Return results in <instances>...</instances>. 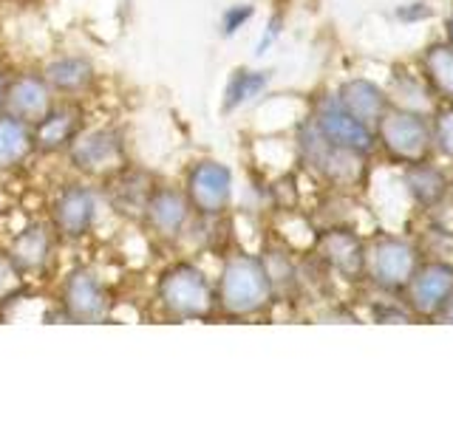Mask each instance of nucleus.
<instances>
[{
  "mask_svg": "<svg viewBox=\"0 0 453 424\" xmlns=\"http://www.w3.org/2000/svg\"><path fill=\"white\" fill-rule=\"evenodd\" d=\"M273 300H275V283L264 258L238 252L224 261L216 283V303L224 314L255 317Z\"/></svg>",
  "mask_w": 453,
  "mask_h": 424,
  "instance_id": "obj_1",
  "label": "nucleus"
},
{
  "mask_svg": "<svg viewBox=\"0 0 453 424\" xmlns=\"http://www.w3.org/2000/svg\"><path fill=\"white\" fill-rule=\"evenodd\" d=\"M377 148L388 159L400 164H414L425 162L434 155V133H431V119L422 117L419 110L388 105L386 113L374 125Z\"/></svg>",
  "mask_w": 453,
  "mask_h": 424,
  "instance_id": "obj_2",
  "label": "nucleus"
},
{
  "mask_svg": "<svg viewBox=\"0 0 453 424\" xmlns=\"http://www.w3.org/2000/svg\"><path fill=\"white\" fill-rule=\"evenodd\" d=\"M162 308L176 320H198L207 317L216 306V286L207 280V275L193 263H173L167 266L159 286H156Z\"/></svg>",
  "mask_w": 453,
  "mask_h": 424,
  "instance_id": "obj_3",
  "label": "nucleus"
},
{
  "mask_svg": "<svg viewBox=\"0 0 453 424\" xmlns=\"http://www.w3.org/2000/svg\"><path fill=\"white\" fill-rule=\"evenodd\" d=\"M419 261L422 254L414 240L400 235H377L365 244L363 277H368V283L380 292L400 294Z\"/></svg>",
  "mask_w": 453,
  "mask_h": 424,
  "instance_id": "obj_4",
  "label": "nucleus"
},
{
  "mask_svg": "<svg viewBox=\"0 0 453 424\" xmlns=\"http://www.w3.org/2000/svg\"><path fill=\"white\" fill-rule=\"evenodd\" d=\"M403 306L419 320H439L453 297V263L448 261H419L414 275L405 283Z\"/></svg>",
  "mask_w": 453,
  "mask_h": 424,
  "instance_id": "obj_5",
  "label": "nucleus"
},
{
  "mask_svg": "<svg viewBox=\"0 0 453 424\" xmlns=\"http://www.w3.org/2000/svg\"><path fill=\"white\" fill-rule=\"evenodd\" d=\"M311 127L320 133L323 141H329L332 148H340V150L368 155L377 148L374 127L360 122L357 117H351L334 96H326L318 102L315 117H311Z\"/></svg>",
  "mask_w": 453,
  "mask_h": 424,
  "instance_id": "obj_6",
  "label": "nucleus"
},
{
  "mask_svg": "<svg viewBox=\"0 0 453 424\" xmlns=\"http://www.w3.org/2000/svg\"><path fill=\"white\" fill-rule=\"evenodd\" d=\"M68 159L74 170L85 176H113L127 167V150L119 131L99 127V131L80 133L68 145Z\"/></svg>",
  "mask_w": 453,
  "mask_h": 424,
  "instance_id": "obj_7",
  "label": "nucleus"
},
{
  "mask_svg": "<svg viewBox=\"0 0 453 424\" xmlns=\"http://www.w3.org/2000/svg\"><path fill=\"white\" fill-rule=\"evenodd\" d=\"M190 207L204 218H219L233 201V173L221 162L204 159L190 167L188 184H184Z\"/></svg>",
  "mask_w": 453,
  "mask_h": 424,
  "instance_id": "obj_8",
  "label": "nucleus"
},
{
  "mask_svg": "<svg viewBox=\"0 0 453 424\" xmlns=\"http://www.w3.org/2000/svg\"><path fill=\"white\" fill-rule=\"evenodd\" d=\"M111 297L94 272L74 269L63 283V311L74 322H103L108 317Z\"/></svg>",
  "mask_w": 453,
  "mask_h": 424,
  "instance_id": "obj_9",
  "label": "nucleus"
},
{
  "mask_svg": "<svg viewBox=\"0 0 453 424\" xmlns=\"http://www.w3.org/2000/svg\"><path fill=\"white\" fill-rule=\"evenodd\" d=\"M54 230L68 240H80L91 232L96 221V195L85 184H68L54 198Z\"/></svg>",
  "mask_w": 453,
  "mask_h": 424,
  "instance_id": "obj_10",
  "label": "nucleus"
},
{
  "mask_svg": "<svg viewBox=\"0 0 453 424\" xmlns=\"http://www.w3.org/2000/svg\"><path fill=\"white\" fill-rule=\"evenodd\" d=\"M190 212L193 207L181 190L153 187L145 201V209H142V218L153 230V235H159L162 240H176L184 232V226H188Z\"/></svg>",
  "mask_w": 453,
  "mask_h": 424,
  "instance_id": "obj_11",
  "label": "nucleus"
},
{
  "mask_svg": "<svg viewBox=\"0 0 453 424\" xmlns=\"http://www.w3.org/2000/svg\"><path fill=\"white\" fill-rule=\"evenodd\" d=\"M54 108V91L42 74H20L6 82L4 110L23 119L26 125L40 122Z\"/></svg>",
  "mask_w": 453,
  "mask_h": 424,
  "instance_id": "obj_12",
  "label": "nucleus"
},
{
  "mask_svg": "<svg viewBox=\"0 0 453 424\" xmlns=\"http://www.w3.org/2000/svg\"><path fill=\"white\" fill-rule=\"evenodd\" d=\"M320 254L340 277L360 280L365 269V244L349 230H329L320 238Z\"/></svg>",
  "mask_w": 453,
  "mask_h": 424,
  "instance_id": "obj_13",
  "label": "nucleus"
},
{
  "mask_svg": "<svg viewBox=\"0 0 453 424\" xmlns=\"http://www.w3.org/2000/svg\"><path fill=\"white\" fill-rule=\"evenodd\" d=\"M403 184H405V193L411 195V201L422 209L439 207L450 193V178L445 176V170L436 167L431 159L405 164Z\"/></svg>",
  "mask_w": 453,
  "mask_h": 424,
  "instance_id": "obj_14",
  "label": "nucleus"
},
{
  "mask_svg": "<svg viewBox=\"0 0 453 424\" xmlns=\"http://www.w3.org/2000/svg\"><path fill=\"white\" fill-rule=\"evenodd\" d=\"M334 99L351 113V117H357L360 122L372 125V127L380 122V117H382V113H386V108L391 105V102H388V94L382 91L377 82L363 80V77H357V80H346V82L337 88Z\"/></svg>",
  "mask_w": 453,
  "mask_h": 424,
  "instance_id": "obj_15",
  "label": "nucleus"
},
{
  "mask_svg": "<svg viewBox=\"0 0 453 424\" xmlns=\"http://www.w3.org/2000/svg\"><path fill=\"white\" fill-rule=\"evenodd\" d=\"M51 249H54V235L49 232V226L32 223L12 238L6 254H9V261L20 269V275H32L46 269V263L51 261Z\"/></svg>",
  "mask_w": 453,
  "mask_h": 424,
  "instance_id": "obj_16",
  "label": "nucleus"
},
{
  "mask_svg": "<svg viewBox=\"0 0 453 424\" xmlns=\"http://www.w3.org/2000/svg\"><path fill=\"white\" fill-rule=\"evenodd\" d=\"M35 148L42 153H60L80 136V117L68 108H51L46 117L32 125Z\"/></svg>",
  "mask_w": 453,
  "mask_h": 424,
  "instance_id": "obj_17",
  "label": "nucleus"
},
{
  "mask_svg": "<svg viewBox=\"0 0 453 424\" xmlns=\"http://www.w3.org/2000/svg\"><path fill=\"white\" fill-rule=\"evenodd\" d=\"M42 77L51 85L54 94H82L94 85V65L88 57H57L46 65Z\"/></svg>",
  "mask_w": 453,
  "mask_h": 424,
  "instance_id": "obj_18",
  "label": "nucleus"
},
{
  "mask_svg": "<svg viewBox=\"0 0 453 424\" xmlns=\"http://www.w3.org/2000/svg\"><path fill=\"white\" fill-rule=\"evenodd\" d=\"M422 77L431 85V91L436 96H442L445 102H453V46L448 40L431 42L422 51Z\"/></svg>",
  "mask_w": 453,
  "mask_h": 424,
  "instance_id": "obj_19",
  "label": "nucleus"
},
{
  "mask_svg": "<svg viewBox=\"0 0 453 424\" xmlns=\"http://www.w3.org/2000/svg\"><path fill=\"white\" fill-rule=\"evenodd\" d=\"M32 150H35L32 125L12 117V113H4L0 117V170L20 164Z\"/></svg>",
  "mask_w": 453,
  "mask_h": 424,
  "instance_id": "obj_20",
  "label": "nucleus"
},
{
  "mask_svg": "<svg viewBox=\"0 0 453 424\" xmlns=\"http://www.w3.org/2000/svg\"><path fill=\"white\" fill-rule=\"evenodd\" d=\"M113 176H119L117 187H113V195H111L113 207H117L119 212H136V216H142L148 195L153 190L150 184L145 181V176H139V173L127 176L125 167L119 170V173H113Z\"/></svg>",
  "mask_w": 453,
  "mask_h": 424,
  "instance_id": "obj_21",
  "label": "nucleus"
},
{
  "mask_svg": "<svg viewBox=\"0 0 453 424\" xmlns=\"http://www.w3.org/2000/svg\"><path fill=\"white\" fill-rule=\"evenodd\" d=\"M269 77H273V71H247V68H238L230 85H226V94H224V110H235L238 105L250 102L252 96H258Z\"/></svg>",
  "mask_w": 453,
  "mask_h": 424,
  "instance_id": "obj_22",
  "label": "nucleus"
},
{
  "mask_svg": "<svg viewBox=\"0 0 453 424\" xmlns=\"http://www.w3.org/2000/svg\"><path fill=\"white\" fill-rule=\"evenodd\" d=\"M431 133H434V150L453 159V102L436 110V117L431 119Z\"/></svg>",
  "mask_w": 453,
  "mask_h": 424,
  "instance_id": "obj_23",
  "label": "nucleus"
},
{
  "mask_svg": "<svg viewBox=\"0 0 453 424\" xmlns=\"http://www.w3.org/2000/svg\"><path fill=\"white\" fill-rule=\"evenodd\" d=\"M23 286L20 269L9 261V254H0V303L9 300L12 294H18Z\"/></svg>",
  "mask_w": 453,
  "mask_h": 424,
  "instance_id": "obj_24",
  "label": "nucleus"
},
{
  "mask_svg": "<svg viewBox=\"0 0 453 424\" xmlns=\"http://www.w3.org/2000/svg\"><path fill=\"white\" fill-rule=\"evenodd\" d=\"M255 14V9L250 6V4H235V6H230L224 14H221V28H224V34L230 37V34H235L241 26H244L250 18Z\"/></svg>",
  "mask_w": 453,
  "mask_h": 424,
  "instance_id": "obj_25",
  "label": "nucleus"
},
{
  "mask_svg": "<svg viewBox=\"0 0 453 424\" xmlns=\"http://www.w3.org/2000/svg\"><path fill=\"white\" fill-rule=\"evenodd\" d=\"M445 40L453 46V11L448 14V20H445Z\"/></svg>",
  "mask_w": 453,
  "mask_h": 424,
  "instance_id": "obj_26",
  "label": "nucleus"
},
{
  "mask_svg": "<svg viewBox=\"0 0 453 424\" xmlns=\"http://www.w3.org/2000/svg\"><path fill=\"white\" fill-rule=\"evenodd\" d=\"M442 320L453 322V297H450V303H448V308H445V314H442Z\"/></svg>",
  "mask_w": 453,
  "mask_h": 424,
  "instance_id": "obj_27",
  "label": "nucleus"
},
{
  "mask_svg": "<svg viewBox=\"0 0 453 424\" xmlns=\"http://www.w3.org/2000/svg\"><path fill=\"white\" fill-rule=\"evenodd\" d=\"M4 94H6V80L0 77V108H4Z\"/></svg>",
  "mask_w": 453,
  "mask_h": 424,
  "instance_id": "obj_28",
  "label": "nucleus"
},
{
  "mask_svg": "<svg viewBox=\"0 0 453 424\" xmlns=\"http://www.w3.org/2000/svg\"><path fill=\"white\" fill-rule=\"evenodd\" d=\"M450 187H453V184H450Z\"/></svg>",
  "mask_w": 453,
  "mask_h": 424,
  "instance_id": "obj_29",
  "label": "nucleus"
}]
</instances>
